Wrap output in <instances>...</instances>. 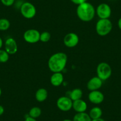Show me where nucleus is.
Listing matches in <instances>:
<instances>
[{"mask_svg": "<svg viewBox=\"0 0 121 121\" xmlns=\"http://www.w3.org/2000/svg\"><path fill=\"white\" fill-rule=\"evenodd\" d=\"M68 57L64 52H57L52 55L48 60V67L52 73H61L67 65Z\"/></svg>", "mask_w": 121, "mask_h": 121, "instance_id": "nucleus-1", "label": "nucleus"}, {"mask_svg": "<svg viewBox=\"0 0 121 121\" xmlns=\"http://www.w3.org/2000/svg\"><path fill=\"white\" fill-rule=\"evenodd\" d=\"M77 15L80 20L88 22L92 20L96 15L95 7L88 2H85L77 5Z\"/></svg>", "mask_w": 121, "mask_h": 121, "instance_id": "nucleus-2", "label": "nucleus"}, {"mask_svg": "<svg viewBox=\"0 0 121 121\" xmlns=\"http://www.w3.org/2000/svg\"><path fill=\"white\" fill-rule=\"evenodd\" d=\"M113 24L111 21L108 19H99L96 24V31L100 36H105L111 32Z\"/></svg>", "mask_w": 121, "mask_h": 121, "instance_id": "nucleus-3", "label": "nucleus"}, {"mask_svg": "<svg viewBox=\"0 0 121 121\" xmlns=\"http://www.w3.org/2000/svg\"><path fill=\"white\" fill-rule=\"evenodd\" d=\"M96 73L97 76L103 81L108 80L110 77L112 73V70L109 64L106 62H101L97 65Z\"/></svg>", "mask_w": 121, "mask_h": 121, "instance_id": "nucleus-4", "label": "nucleus"}, {"mask_svg": "<svg viewBox=\"0 0 121 121\" xmlns=\"http://www.w3.org/2000/svg\"><path fill=\"white\" fill-rule=\"evenodd\" d=\"M20 13L27 19H32L36 14V9L32 3L24 2L21 5Z\"/></svg>", "mask_w": 121, "mask_h": 121, "instance_id": "nucleus-5", "label": "nucleus"}, {"mask_svg": "<svg viewBox=\"0 0 121 121\" xmlns=\"http://www.w3.org/2000/svg\"><path fill=\"white\" fill-rule=\"evenodd\" d=\"M40 33L36 29H29L23 34V38L26 42L33 44L40 41Z\"/></svg>", "mask_w": 121, "mask_h": 121, "instance_id": "nucleus-6", "label": "nucleus"}, {"mask_svg": "<svg viewBox=\"0 0 121 121\" xmlns=\"http://www.w3.org/2000/svg\"><path fill=\"white\" fill-rule=\"evenodd\" d=\"M96 14L100 19H108L111 16V8L106 3H101L96 8Z\"/></svg>", "mask_w": 121, "mask_h": 121, "instance_id": "nucleus-7", "label": "nucleus"}, {"mask_svg": "<svg viewBox=\"0 0 121 121\" xmlns=\"http://www.w3.org/2000/svg\"><path fill=\"white\" fill-rule=\"evenodd\" d=\"M73 101L67 96H62L56 101V106L58 109L62 112H68L73 109Z\"/></svg>", "mask_w": 121, "mask_h": 121, "instance_id": "nucleus-8", "label": "nucleus"}, {"mask_svg": "<svg viewBox=\"0 0 121 121\" xmlns=\"http://www.w3.org/2000/svg\"><path fill=\"white\" fill-rule=\"evenodd\" d=\"M80 39L76 33L71 32L65 36L64 38V43L69 48H73L75 47L78 44Z\"/></svg>", "mask_w": 121, "mask_h": 121, "instance_id": "nucleus-9", "label": "nucleus"}, {"mask_svg": "<svg viewBox=\"0 0 121 121\" xmlns=\"http://www.w3.org/2000/svg\"><path fill=\"white\" fill-rule=\"evenodd\" d=\"M88 100L91 103L95 104H101L104 101V96L102 92L99 90L91 91L88 96Z\"/></svg>", "mask_w": 121, "mask_h": 121, "instance_id": "nucleus-10", "label": "nucleus"}, {"mask_svg": "<svg viewBox=\"0 0 121 121\" xmlns=\"http://www.w3.org/2000/svg\"><path fill=\"white\" fill-rule=\"evenodd\" d=\"M4 48L9 55H14L18 51V45L14 39L9 38L5 40Z\"/></svg>", "mask_w": 121, "mask_h": 121, "instance_id": "nucleus-11", "label": "nucleus"}, {"mask_svg": "<svg viewBox=\"0 0 121 121\" xmlns=\"http://www.w3.org/2000/svg\"><path fill=\"white\" fill-rule=\"evenodd\" d=\"M103 85V81L98 77H94L91 78L87 84V89L90 91L95 90H99Z\"/></svg>", "mask_w": 121, "mask_h": 121, "instance_id": "nucleus-12", "label": "nucleus"}, {"mask_svg": "<svg viewBox=\"0 0 121 121\" xmlns=\"http://www.w3.org/2000/svg\"><path fill=\"white\" fill-rule=\"evenodd\" d=\"M73 109L77 113L85 112L87 109V104L81 99L73 101Z\"/></svg>", "mask_w": 121, "mask_h": 121, "instance_id": "nucleus-13", "label": "nucleus"}, {"mask_svg": "<svg viewBox=\"0 0 121 121\" xmlns=\"http://www.w3.org/2000/svg\"><path fill=\"white\" fill-rule=\"evenodd\" d=\"M64 75L62 73H53L51 77V83L55 87H59L61 86L64 82Z\"/></svg>", "mask_w": 121, "mask_h": 121, "instance_id": "nucleus-14", "label": "nucleus"}, {"mask_svg": "<svg viewBox=\"0 0 121 121\" xmlns=\"http://www.w3.org/2000/svg\"><path fill=\"white\" fill-rule=\"evenodd\" d=\"M48 93L46 89L44 88H39L35 93V99L38 102H43L48 98Z\"/></svg>", "mask_w": 121, "mask_h": 121, "instance_id": "nucleus-15", "label": "nucleus"}, {"mask_svg": "<svg viewBox=\"0 0 121 121\" xmlns=\"http://www.w3.org/2000/svg\"><path fill=\"white\" fill-rule=\"evenodd\" d=\"M88 114L91 119H95L100 118L103 115V112L100 108L96 106L90 109Z\"/></svg>", "mask_w": 121, "mask_h": 121, "instance_id": "nucleus-16", "label": "nucleus"}, {"mask_svg": "<svg viewBox=\"0 0 121 121\" xmlns=\"http://www.w3.org/2000/svg\"><path fill=\"white\" fill-rule=\"evenodd\" d=\"M73 121H91L89 114L85 112L77 113L73 117Z\"/></svg>", "mask_w": 121, "mask_h": 121, "instance_id": "nucleus-17", "label": "nucleus"}, {"mask_svg": "<svg viewBox=\"0 0 121 121\" xmlns=\"http://www.w3.org/2000/svg\"><path fill=\"white\" fill-rule=\"evenodd\" d=\"M82 97V91L80 88H75L70 92L69 97L73 101L81 99Z\"/></svg>", "mask_w": 121, "mask_h": 121, "instance_id": "nucleus-18", "label": "nucleus"}, {"mask_svg": "<svg viewBox=\"0 0 121 121\" xmlns=\"http://www.w3.org/2000/svg\"><path fill=\"white\" fill-rule=\"evenodd\" d=\"M42 115V110L39 107L35 106L30 109L29 112V116L33 118L37 119L40 117Z\"/></svg>", "mask_w": 121, "mask_h": 121, "instance_id": "nucleus-19", "label": "nucleus"}, {"mask_svg": "<svg viewBox=\"0 0 121 121\" xmlns=\"http://www.w3.org/2000/svg\"><path fill=\"white\" fill-rule=\"evenodd\" d=\"M10 22L8 19L5 18H0V30L6 31L10 28Z\"/></svg>", "mask_w": 121, "mask_h": 121, "instance_id": "nucleus-20", "label": "nucleus"}, {"mask_svg": "<svg viewBox=\"0 0 121 121\" xmlns=\"http://www.w3.org/2000/svg\"><path fill=\"white\" fill-rule=\"evenodd\" d=\"M10 55L6 52L5 49H0V62L1 63H5L9 60L10 58Z\"/></svg>", "mask_w": 121, "mask_h": 121, "instance_id": "nucleus-21", "label": "nucleus"}, {"mask_svg": "<svg viewBox=\"0 0 121 121\" xmlns=\"http://www.w3.org/2000/svg\"><path fill=\"white\" fill-rule=\"evenodd\" d=\"M51 39V35L48 32H43L40 33V41L42 42L46 43L48 42Z\"/></svg>", "mask_w": 121, "mask_h": 121, "instance_id": "nucleus-22", "label": "nucleus"}, {"mask_svg": "<svg viewBox=\"0 0 121 121\" xmlns=\"http://www.w3.org/2000/svg\"><path fill=\"white\" fill-rule=\"evenodd\" d=\"M2 4L6 7H10L14 4L15 0H0Z\"/></svg>", "mask_w": 121, "mask_h": 121, "instance_id": "nucleus-23", "label": "nucleus"}, {"mask_svg": "<svg viewBox=\"0 0 121 121\" xmlns=\"http://www.w3.org/2000/svg\"><path fill=\"white\" fill-rule=\"evenodd\" d=\"M73 3H74L75 5H80V4H82V3L87 2V0H70Z\"/></svg>", "mask_w": 121, "mask_h": 121, "instance_id": "nucleus-24", "label": "nucleus"}, {"mask_svg": "<svg viewBox=\"0 0 121 121\" xmlns=\"http://www.w3.org/2000/svg\"><path fill=\"white\" fill-rule=\"evenodd\" d=\"M24 121H38L36 120V119H35L32 117H30V116H29V115H28V116H27V117H26Z\"/></svg>", "mask_w": 121, "mask_h": 121, "instance_id": "nucleus-25", "label": "nucleus"}, {"mask_svg": "<svg viewBox=\"0 0 121 121\" xmlns=\"http://www.w3.org/2000/svg\"><path fill=\"white\" fill-rule=\"evenodd\" d=\"M4 113V108L3 106L0 105V116H1L2 115H3V113Z\"/></svg>", "mask_w": 121, "mask_h": 121, "instance_id": "nucleus-26", "label": "nucleus"}, {"mask_svg": "<svg viewBox=\"0 0 121 121\" xmlns=\"http://www.w3.org/2000/svg\"><path fill=\"white\" fill-rule=\"evenodd\" d=\"M117 25H118V27L120 30H121V17L119 19L118 22H117Z\"/></svg>", "mask_w": 121, "mask_h": 121, "instance_id": "nucleus-27", "label": "nucleus"}, {"mask_svg": "<svg viewBox=\"0 0 121 121\" xmlns=\"http://www.w3.org/2000/svg\"><path fill=\"white\" fill-rule=\"evenodd\" d=\"M91 121H105L103 119H102V117L98 119H91Z\"/></svg>", "mask_w": 121, "mask_h": 121, "instance_id": "nucleus-28", "label": "nucleus"}, {"mask_svg": "<svg viewBox=\"0 0 121 121\" xmlns=\"http://www.w3.org/2000/svg\"><path fill=\"white\" fill-rule=\"evenodd\" d=\"M3 46V39H1V38L0 37V49L2 48Z\"/></svg>", "mask_w": 121, "mask_h": 121, "instance_id": "nucleus-29", "label": "nucleus"}, {"mask_svg": "<svg viewBox=\"0 0 121 121\" xmlns=\"http://www.w3.org/2000/svg\"><path fill=\"white\" fill-rule=\"evenodd\" d=\"M62 121H73V120H70V119H66L63 120Z\"/></svg>", "mask_w": 121, "mask_h": 121, "instance_id": "nucleus-30", "label": "nucleus"}, {"mask_svg": "<svg viewBox=\"0 0 121 121\" xmlns=\"http://www.w3.org/2000/svg\"><path fill=\"white\" fill-rule=\"evenodd\" d=\"M1 94H2V90L1 88V87H0V97H1Z\"/></svg>", "mask_w": 121, "mask_h": 121, "instance_id": "nucleus-31", "label": "nucleus"}]
</instances>
